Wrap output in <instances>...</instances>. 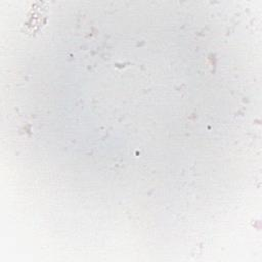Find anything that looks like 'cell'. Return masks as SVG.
I'll return each mask as SVG.
<instances>
[{"mask_svg": "<svg viewBox=\"0 0 262 262\" xmlns=\"http://www.w3.org/2000/svg\"><path fill=\"white\" fill-rule=\"evenodd\" d=\"M42 18H44V13L42 8L32 10L31 16H29L28 20L25 23L27 31L32 34L37 33L44 24V20Z\"/></svg>", "mask_w": 262, "mask_h": 262, "instance_id": "1", "label": "cell"}]
</instances>
